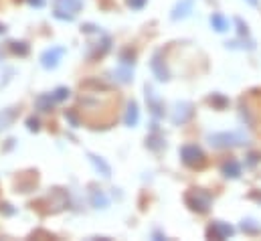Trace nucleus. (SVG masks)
Returning a JSON list of instances; mask_svg holds the SVG:
<instances>
[{
	"label": "nucleus",
	"instance_id": "nucleus-1",
	"mask_svg": "<svg viewBox=\"0 0 261 241\" xmlns=\"http://www.w3.org/2000/svg\"><path fill=\"white\" fill-rule=\"evenodd\" d=\"M208 142L215 148H235V146H243L247 142V136L241 132H221V134H211Z\"/></svg>",
	"mask_w": 261,
	"mask_h": 241
},
{
	"label": "nucleus",
	"instance_id": "nucleus-2",
	"mask_svg": "<svg viewBox=\"0 0 261 241\" xmlns=\"http://www.w3.org/2000/svg\"><path fill=\"white\" fill-rule=\"evenodd\" d=\"M83 8V0H53V14L59 20H73Z\"/></svg>",
	"mask_w": 261,
	"mask_h": 241
},
{
	"label": "nucleus",
	"instance_id": "nucleus-3",
	"mask_svg": "<svg viewBox=\"0 0 261 241\" xmlns=\"http://www.w3.org/2000/svg\"><path fill=\"white\" fill-rule=\"evenodd\" d=\"M185 201H187V205H189L193 211H196V213H206L208 207H211V195L204 192V190H200V188L189 190V192L185 195Z\"/></svg>",
	"mask_w": 261,
	"mask_h": 241
},
{
	"label": "nucleus",
	"instance_id": "nucleus-4",
	"mask_svg": "<svg viewBox=\"0 0 261 241\" xmlns=\"http://www.w3.org/2000/svg\"><path fill=\"white\" fill-rule=\"evenodd\" d=\"M180 158H182V162H185L187 166H191V168H198V166L204 164V152H202L196 144H187V146H182Z\"/></svg>",
	"mask_w": 261,
	"mask_h": 241
},
{
	"label": "nucleus",
	"instance_id": "nucleus-5",
	"mask_svg": "<svg viewBox=\"0 0 261 241\" xmlns=\"http://www.w3.org/2000/svg\"><path fill=\"white\" fill-rule=\"evenodd\" d=\"M63 55H65V47H51L41 55V65L45 69H55L59 61L63 59Z\"/></svg>",
	"mask_w": 261,
	"mask_h": 241
},
{
	"label": "nucleus",
	"instance_id": "nucleus-6",
	"mask_svg": "<svg viewBox=\"0 0 261 241\" xmlns=\"http://www.w3.org/2000/svg\"><path fill=\"white\" fill-rule=\"evenodd\" d=\"M233 233H235V229H233L231 225L223 223V221H215V223L206 229V237H208V239H227V237H231Z\"/></svg>",
	"mask_w": 261,
	"mask_h": 241
},
{
	"label": "nucleus",
	"instance_id": "nucleus-7",
	"mask_svg": "<svg viewBox=\"0 0 261 241\" xmlns=\"http://www.w3.org/2000/svg\"><path fill=\"white\" fill-rule=\"evenodd\" d=\"M146 102H148V110H150L156 118H162V116H164V104H162L160 98L152 91V87H146Z\"/></svg>",
	"mask_w": 261,
	"mask_h": 241
},
{
	"label": "nucleus",
	"instance_id": "nucleus-8",
	"mask_svg": "<svg viewBox=\"0 0 261 241\" xmlns=\"http://www.w3.org/2000/svg\"><path fill=\"white\" fill-rule=\"evenodd\" d=\"M150 67H152L154 75H156L160 81H166V79H168V69H166V65H164V61H162V55H160V53H156V55L152 57Z\"/></svg>",
	"mask_w": 261,
	"mask_h": 241
},
{
	"label": "nucleus",
	"instance_id": "nucleus-9",
	"mask_svg": "<svg viewBox=\"0 0 261 241\" xmlns=\"http://www.w3.org/2000/svg\"><path fill=\"white\" fill-rule=\"evenodd\" d=\"M140 122V108L136 102H128V108H126V116H124V124L134 128L136 124Z\"/></svg>",
	"mask_w": 261,
	"mask_h": 241
},
{
	"label": "nucleus",
	"instance_id": "nucleus-10",
	"mask_svg": "<svg viewBox=\"0 0 261 241\" xmlns=\"http://www.w3.org/2000/svg\"><path fill=\"white\" fill-rule=\"evenodd\" d=\"M193 116V106L191 104H176V114L172 116L174 124H185Z\"/></svg>",
	"mask_w": 261,
	"mask_h": 241
},
{
	"label": "nucleus",
	"instance_id": "nucleus-11",
	"mask_svg": "<svg viewBox=\"0 0 261 241\" xmlns=\"http://www.w3.org/2000/svg\"><path fill=\"white\" fill-rule=\"evenodd\" d=\"M89 160H91V164L95 166V171H99L106 179H110L112 177V166L101 158V156H95V154H89Z\"/></svg>",
	"mask_w": 261,
	"mask_h": 241
},
{
	"label": "nucleus",
	"instance_id": "nucleus-12",
	"mask_svg": "<svg viewBox=\"0 0 261 241\" xmlns=\"http://www.w3.org/2000/svg\"><path fill=\"white\" fill-rule=\"evenodd\" d=\"M211 25H213V29H215V31H219V33L229 31V20H227L223 14H219V12L211 16Z\"/></svg>",
	"mask_w": 261,
	"mask_h": 241
},
{
	"label": "nucleus",
	"instance_id": "nucleus-13",
	"mask_svg": "<svg viewBox=\"0 0 261 241\" xmlns=\"http://www.w3.org/2000/svg\"><path fill=\"white\" fill-rule=\"evenodd\" d=\"M223 175H225V177H231V179H237V177L241 175V166H239V162H237V160H229V162H225V164H223Z\"/></svg>",
	"mask_w": 261,
	"mask_h": 241
},
{
	"label": "nucleus",
	"instance_id": "nucleus-14",
	"mask_svg": "<svg viewBox=\"0 0 261 241\" xmlns=\"http://www.w3.org/2000/svg\"><path fill=\"white\" fill-rule=\"evenodd\" d=\"M193 2H195V0H182V2H178V6L174 8V14H172V18H185V16L191 12V8H193Z\"/></svg>",
	"mask_w": 261,
	"mask_h": 241
},
{
	"label": "nucleus",
	"instance_id": "nucleus-15",
	"mask_svg": "<svg viewBox=\"0 0 261 241\" xmlns=\"http://www.w3.org/2000/svg\"><path fill=\"white\" fill-rule=\"evenodd\" d=\"M108 197L101 192V190H91V205L95 207V209H106L108 207Z\"/></svg>",
	"mask_w": 261,
	"mask_h": 241
},
{
	"label": "nucleus",
	"instance_id": "nucleus-16",
	"mask_svg": "<svg viewBox=\"0 0 261 241\" xmlns=\"http://www.w3.org/2000/svg\"><path fill=\"white\" fill-rule=\"evenodd\" d=\"M14 112L12 110H2L0 112V130H4V128H8L12 122H14Z\"/></svg>",
	"mask_w": 261,
	"mask_h": 241
},
{
	"label": "nucleus",
	"instance_id": "nucleus-17",
	"mask_svg": "<svg viewBox=\"0 0 261 241\" xmlns=\"http://www.w3.org/2000/svg\"><path fill=\"white\" fill-rule=\"evenodd\" d=\"M241 229L245 231V233H259L261 225L257 223V221H253V219H247V221H243V225H241Z\"/></svg>",
	"mask_w": 261,
	"mask_h": 241
},
{
	"label": "nucleus",
	"instance_id": "nucleus-18",
	"mask_svg": "<svg viewBox=\"0 0 261 241\" xmlns=\"http://www.w3.org/2000/svg\"><path fill=\"white\" fill-rule=\"evenodd\" d=\"M10 49H12V53H16V55H27V53H29V45H27V43H12Z\"/></svg>",
	"mask_w": 261,
	"mask_h": 241
},
{
	"label": "nucleus",
	"instance_id": "nucleus-19",
	"mask_svg": "<svg viewBox=\"0 0 261 241\" xmlns=\"http://www.w3.org/2000/svg\"><path fill=\"white\" fill-rule=\"evenodd\" d=\"M65 98H69V89H65V87H59V89L53 93V100H55V102H63Z\"/></svg>",
	"mask_w": 261,
	"mask_h": 241
},
{
	"label": "nucleus",
	"instance_id": "nucleus-20",
	"mask_svg": "<svg viewBox=\"0 0 261 241\" xmlns=\"http://www.w3.org/2000/svg\"><path fill=\"white\" fill-rule=\"evenodd\" d=\"M128 2V6L134 8V10H140V8H144V4L148 2V0H126Z\"/></svg>",
	"mask_w": 261,
	"mask_h": 241
},
{
	"label": "nucleus",
	"instance_id": "nucleus-21",
	"mask_svg": "<svg viewBox=\"0 0 261 241\" xmlns=\"http://www.w3.org/2000/svg\"><path fill=\"white\" fill-rule=\"evenodd\" d=\"M211 104H219V106H225V104H227V100H225V98H221V95H213V98H211Z\"/></svg>",
	"mask_w": 261,
	"mask_h": 241
},
{
	"label": "nucleus",
	"instance_id": "nucleus-22",
	"mask_svg": "<svg viewBox=\"0 0 261 241\" xmlns=\"http://www.w3.org/2000/svg\"><path fill=\"white\" fill-rule=\"evenodd\" d=\"M27 124H29V130H35V132L39 130V120H33V118H31V120L27 122Z\"/></svg>",
	"mask_w": 261,
	"mask_h": 241
},
{
	"label": "nucleus",
	"instance_id": "nucleus-23",
	"mask_svg": "<svg viewBox=\"0 0 261 241\" xmlns=\"http://www.w3.org/2000/svg\"><path fill=\"white\" fill-rule=\"evenodd\" d=\"M29 4H33V6H43L45 0H29Z\"/></svg>",
	"mask_w": 261,
	"mask_h": 241
},
{
	"label": "nucleus",
	"instance_id": "nucleus-24",
	"mask_svg": "<svg viewBox=\"0 0 261 241\" xmlns=\"http://www.w3.org/2000/svg\"><path fill=\"white\" fill-rule=\"evenodd\" d=\"M247 2H249V4H251V6H257V4H259V2H257V0H247Z\"/></svg>",
	"mask_w": 261,
	"mask_h": 241
},
{
	"label": "nucleus",
	"instance_id": "nucleus-25",
	"mask_svg": "<svg viewBox=\"0 0 261 241\" xmlns=\"http://www.w3.org/2000/svg\"><path fill=\"white\" fill-rule=\"evenodd\" d=\"M4 31H6V27H4V25H0V35H2Z\"/></svg>",
	"mask_w": 261,
	"mask_h": 241
}]
</instances>
